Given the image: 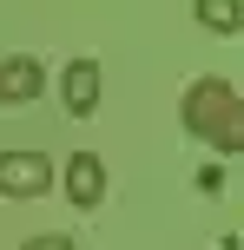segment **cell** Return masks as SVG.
Instances as JSON below:
<instances>
[{
	"mask_svg": "<svg viewBox=\"0 0 244 250\" xmlns=\"http://www.w3.org/2000/svg\"><path fill=\"white\" fill-rule=\"evenodd\" d=\"M178 119H185L192 138H205V145H218V151H238L244 145V99H238V86L224 73L192 79L185 99H178Z\"/></svg>",
	"mask_w": 244,
	"mask_h": 250,
	"instance_id": "6da1fadb",
	"label": "cell"
},
{
	"mask_svg": "<svg viewBox=\"0 0 244 250\" xmlns=\"http://www.w3.org/2000/svg\"><path fill=\"white\" fill-rule=\"evenodd\" d=\"M224 178H231L224 165H205V171H198V191H205V198H218V191H224Z\"/></svg>",
	"mask_w": 244,
	"mask_h": 250,
	"instance_id": "52a82bcc",
	"label": "cell"
},
{
	"mask_svg": "<svg viewBox=\"0 0 244 250\" xmlns=\"http://www.w3.org/2000/svg\"><path fill=\"white\" fill-rule=\"evenodd\" d=\"M99 99H106V66L86 60V53L66 60V73H60V105H66L73 119H92V112H99Z\"/></svg>",
	"mask_w": 244,
	"mask_h": 250,
	"instance_id": "7a4b0ae2",
	"label": "cell"
},
{
	"mask_svg": "<svg viewBox=\"0 0 244 250\" xmlns=\"http://www.w3.org/2000/svg\"><path fill=\"white\" fill-rule=\"evenodd\" d=\"M192 13H198V26H205V33H218V40H231L238 33V0H192Z\"/></svg>",
	"mask_w": 244,
	"mask_h": 250,
	"instance_id": "8992f818",
	"label": "cell"
},
{
	"mask_svg": "<svg viewBox=\"0 0 244 250\" xmlns=\"http://www.w3.org/2000/svg\"><path fill=\"white\" fill-rule=\"evenodd\" d=\"M60 185H66V198H73L79 211H99L106 204V158L99 151H73V158L60 165Z\"/></svg>",
	"mask_w": 244,
	"mask_h": 250,
	"instance_id": "277c9868",
	"label": "cell"
},
{
	"mask_svg": "<svg viewBox=\"0 0 244 250\" xmlns=\"http://www.w3.org/2000/svg\"><path fill=\"white\" fill-rule=\"evenodd\" d=\"M20 250H79V244H73V237H66V230H53V237H26Z\"/></svg>",
	"mask_w": 244,
	"mask_h": 250,
	"instance_id": "ba28073f",
	"label": "cell"
},
{
	"mask_svg": "<svg viewBox=\"0 0 244 250\" xmlns=\"http://www.w3.org/2000/svg\"><path fill=\"white\" fill-rule=\"evenodd\" d=\"M40 191H53L46 151H0V198H40Z\"/></svg>",
	"mask_w": 244,
	"mask_h": 250,
	"instance_id": "3957f363",
	"label": "cell"
},
{
	"mask_svg": "<svg viewBox=\"0 0 244 250\" xmlns=\"http://www.w3.org/2000/svg\"><path fill=\"white\" fill-rule=\"evenodd\" d=\"M46 92V66L33 53H7L0 60V105H33Z\"/></svg>",
	"mask_w": 244,
	"mask_h": 250,
	"instance_id": "5b68a950",
	"label": "cell"
}]
</instances>
